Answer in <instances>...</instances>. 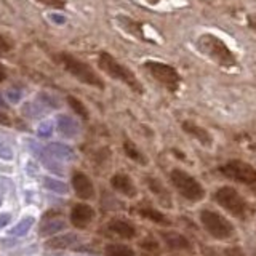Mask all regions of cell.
<instances>
[{
    "label": "cell",
    "instance_id": "cell-1",
    "mask_svg": "<svg viewBox=\"0 0 256 256\" xmlns=\"http://www.w3.org/2000/svg\"><path fill=\"white\" fill-rule=\"evenodd\" d=\"M197 50L205 58L213 61L221 68H234L237 66L236 54L229 50V46L213 34H202L197 38Z\"/></svg>",
    "mask_w": 256,
    "mask_h": 256
},
{
    "label": "cell",
    "instance_id": "cell-2",
    "mask_svg": "<svg viewBox=\"0 0 256 256\" xmlns=\"http://www.w3.org/2000/svg\"><path fill=\"white\" fill-rule=\"evenodd\" d=\"M54 61L61 64L64 70H68L72 77H76L80 82H84L85 85H90L94 88H104L102 78L96 74L90 64H86L84 61H80L76 56H72L70 53H58L54 54Z\"/></svg>",
    "mask_w": 256,
    "mask_h": 256
},
{
    "label": "cell",
    "instance_id": "cell-3",
    "mask_svg": "<svg viewBox=\"0 0 256 256\" xmlns=\"http://www.w3.org/2000/svg\"><path fill=\"white\" fill-rule=\"evenodd\" d=\"M98 66L102 72H106L109 77L125 84L128 88H132L136 93H142V85L140 84V80L136 78V76L128 68H125L124 64H120L112 54L102 52L98 58Z\"/></svg>",
    "mask_w": 256,
    "mask_h": 256
},
{
    "label": "cell",
    "instance_id": "cell-4",
    "mask_svg": "<svg viewBox=\"0 0 256 256\" xmlns=\"http://www.w3.org/2000/svg\"><path fill=\"white\" fill-rule=\"evenodd\" d=\"M170 180H172V184L176 188V190H178L184 198L190 200V202H198V200H202L205 197V189L202 188V184H200L194 176H190L188 172L181 170V168L172 170Z\"/></svg>",
    "mask_w": 256,
    "mask_h": 256
},
{
    "label": "cell",
    "instance_id": "cell-5",
    "mask_svg": "<svg viewBox=\"0 0 256 256\" xmlns=\"http://www.w3.org/2000/svg\"><path fill=\"white\" fill-rule=\"evenodd\" d=\"M142 68L148 70V74L154 78L156 82H158L164 88H166L168 92H176L180 88L181 76L173 66H170V64H165L160 61H148V62H144Z\"/></svg>",
    "mask_w": 256,
    "mask_h": 256
},
{
    "label": "cell",
    "instance_id": "cell-6",
    "mask_svg": "<svg viewBox=\"0 0 256 256\" xmlns=\"http://www.w3.org/2000/svg\"><path fill=\"white\" fill-rule=\"evenodd\" d=\"M200 221H202L205 230L210 236H213L218 240H228L234 236V226L229 220H226L220 213L213 210H202L200 212Z\"/></svg>",
    "mask_w": 256,
    "mask_h": 256
},
{
    "label": "cell",
    "instance_id": "cell-7",
    "mask_svg": "<svg viewBox=\"0 0 256 256\" xmlns=\"http://www.w3.org/2000/svg\"><path fill=\"white\" fill-rule=\"evenodd\" d=\"M214 198L224 210H228L230 214L237 216V218L245 220L248 214V204L246 200L238 194V190H236L230 186H222L214 192Z\"/></svg>",
    "mask_w": 256,
    "mask_h": 256
},
{
    "label": "cell",
    "instance_id": "cell-8",
    "mask_svg": "<svg viewBox=\"0 0 256 256\" xmlns=\"http://www.w3.org/2000/svg\"><path fill=\"white\" fill-rule=\"evenodd\" d=\"M220 172L226 178L246 184V186L256 184V168L244 162V160H229V162L220 166Z\"/></svg>",
    "mask_w": 256,
    "mask_h": 256
},
{
    "label": "cell",
    "instance_id": "cell-9",
    "mask_svg": "<svg viewBox=\"0 0 256 256\" xmlns=\"http://www.w3.org/2000/svg\"><path fill=\"white\" fill-rule=\"evenodd\" d=\"M94 220V210L86 204H76L70 210V222L77 229H85Z\"/></svg>",
    "mask_w": 256,
    "mask_h": 256
},
{
    "label": "cell",
    "instance_id": "cell-10",
    "mask_svg": "<svg viewBox=\"0 0 256 256\" xmlns=\"http://www.w3.org/2000/svg\"><path fill=\"white\" fill-rule=\"evenodd\" d=\"M72 188L78 198L82 200H90L94 197V186L92 180L82 172H77L72 176Z\"/></svg>",
    "mask_w": 256,
    "mask_h": 256
},
{
    "label": "cell",
    "instance_id": "cell-11",
    "mask_svg": "<svg viewBox=\"0 0 256 256\" xmlns=\"http://www.w3.org/2000/svg\"><path fill=\"white\" fill-rule=\"evenodd\" d=\"M110 184L117 192H120V194H124L126 197H134L136 194H138V189H136L133 180L125 173H117V174L112 176Z\"/></svg>",
    "mask_w": 256,
    "mask_h": 256
},
{
    "label": "cell",
    "instance_id": "cell-12",
    "mask_svg": "<svg viewBox=\"0 0 256 256\" xmlns=\"http://www.w3.org/2000/svg\"><path fill=\"white\" fill-rule=\"evenodd\" d=\"M181 128L188 134H190L192 138H196L200 144H204V146H212L213 138H212V134L208 133L204 126H200V125H197L194 122H190V120H184V122L181 124Z\"/></svg>",
    "mask_w": 256,
    "mask_h": 256
},
{
    "label": "cell",
    "instance_id": "cell-13",
    "mask_svg": "<svg viewBox=\"0 0 256 256\" xmlns=\"http://www.w3.org/2000/svg\"><path fill=\"white\" fill-rule=\"evenodd\" d=\"M160 237L164 238L166 246L172 248V250H190L192 248L189 240L174 230H162L160 232Z\"/></svg>",
    "mask_w": 256,
    "mask_h": 256
},
{
    "label": "cell",
    "instance_id": "cell-14",
    "mask_svg": "<svg viewBox=\"0 0 256 256\" xmlns=\"http://www.w3.org/2000/svg\"><path fill=\"white\" fill-rule=\"evenodd\" d=\"M117 22L120 24V28H122L125 32H128L130 36L140 38V40H146V37H144V32H142V24L140 21L130 18V16L120 14V16H117Z\"/></svg>",
    "mask_w": 256,
    "mask_h": 256
},
{
    "label": "cell",
    "instance_id": "cell-15",
    "mask_svg": "<svg viewBox=\"0 0 256 256\" xmlns=\"http://www.w3.org/2000/svg\"><path fill=\"white\" fill-rule=\"evenodd\" d=\"M108 230H110L112 234H116L122 238H134L136 237V229L133 224L122 221V220H114L108 224Z\"/></svg>",
    "mask_w": 256,
    "mask_h": 256
},
{
    "label": "cell",
    "instance_id": "cell-16",
    "mask_svg": "<svg viewBox=\"0 0 256 256\" xmlns=\"http://www.w3.org/2000/svg\"><path fill=\"white\" fill-rule=\"evenodd\" d=\"M78 240H80V237L77 234H74V232H66V234L48 240L46 248H68V246H72L74 244H77Z\"/></svg>",
    "mask_w": 256,
    "mask_h": 256
},
{
    "label": "cell",
    "instance_id": "cell-17",
    "mask_svg": "<svg viewBox=\"0 0 256 256\" xmlns=\"http://www.w3.org/2000/svg\"><path fill=\"white\" fill-rule=\"evenodd\" d=\"M68 224L66 221L62 220H52V221H46L42 228H40L38 236L40 237H48V236H53V234H58L61 230H66Z\"/></svg>",
    "mask_w": 256,
    "mask_h": 256
},
{
    "label": "cell",
    "instance_id": "cell-18",
    "mask_svg": "<svg viewBox=\"0 0 256 256\" xmlns=\"http://www.w3.org/2000/svg\"><path fill=\"white\" fill-rule=\"evenodd\" d=\"M140 214L142 216V218H148V220H150V221H154V222L160 224V226H170V220H168L164 213H160V212L154 210V208H150V206L141 208V210H140Z\"/></svg>",
    "mask_w": 256,
    "mask_h": 256
},
{
    "label": "cell",
    "instance_id": "cell-19",
    "mask_svg": "<svg viewBox=\"0 0 256 256\" xmlns=\"http://www.w3.org/2000/svg\"><path fill=\"white\" fill-rule=\"evenodd\" d=\"M104 254L106 256H136L132 246L120 245V244H109L104 248Z\"/></svg>",
    "mask_w": 256,
    "mask_h": 256
},
{
    "label": "cell",
    "instance_id": "cell-20",
    "mask_svg": "<svg viewBox=\"0 0 256 256\" xmlns=\"http://www.w3.org/2000/svg\"><path fill=\"white\" fill-rule=\"evenodd\" d=\"M34 222H36V220L32 218V216H28V218H24V220H21L16 226H13L10 230V236H14V237H22V236H26L28 232L30 230V228L34 226Z\"/></svg>",
    "mask_w": 256,
    "mask_h": 256
},
{
    "label": "cell",
    "instance_id": "cell-21",
    "mask_svg": "<svg viewBox=\"0 0 256 256\" xmlns=\"http://www.w3.org/2000/svg\"><path fill=\"white\" fill-rule=\"evenodd\" d=\"M204 253L208 256H245L244 252L238 246H230V248H204Z\"/></svg>",
    "mask_w": 256,
    "mask_h": 256
},
{
    "label": "cell",
    "instance_id": "cell-22",
    "mask_svg": "<svg viewBox=\"0 0 256 256\" xmlns=\"http://www.w3.org/2000/svg\"><path fill=\"white\" fill-rule=\"evenodd\" d=\"M124 149H125V154L130 157L132 160H134V162H138L141 165H146V157H144L142 152L138 148H136L132 141H125Z\"/></svg>",
    "mask_w": 256,
    "mask_h": 256
},
{
    "label": "cell",
    "instance_id": "cell-23",
    "mask_svg": "<svg viewBox=\"0 0 256 256\" xmlns=\"http://www.w3.org/2000/svg\"><path fill=\"white\" fill-rule=\"evenodd\" d=\"M68 102H69V106L72 108V110H74L77 116H80L82 118H88V110L84 106L82 101L74 98V96H68Z\"/></svg>",
    "mask_w": 256,
    "mask_h": 256
},
{
    "label": "cell",
    "instance_id": "cell-24",
    "mask_svg": "<svg viewBox=\"0 0 256 256\" xmlns=\"http://www.w3.org/2000/svg\"><path fill=\"white\" fill-rule=\"evenodd\" d=\"M148 182H149V188H150V190L154 192L156 196H160V197H166V198H168L166 189H165V188L162 186V182H160L158 180L149 178V180H148Z\"/></svg>",
    "mask_w": 256,
    "mask_h": 256
},
{
    "label": "cell",
    "instance_id": "cell-25",
    "mask_svg": "<svg viewBox=\"0 0 256 256\" xmlns=\"http://www.w3.org/2000/svg\"><path fill=\"white\" fill-rule=\"evenodd\" d=\"M37 2L44 4V5L50 6V8H58V10H61V8L66 6V0H37Z\"/></svg>",
    "mask_w": 256,
    "mask_h": 256
},
{
    "label": "cell",
    "instance_id": "cell-26",
    "mask_svg": "<svg viewBox=\"0 0 256 256\" xmlns=\"http://www.w3.org/2000/svg\"><path fill=\"white\" fill-rule=\"evenodd\" d=\"M45 184H46V188H50V189H53V190H56V192H66V190H68V188L64 186V184L58 182V181H50V180H46Z\"/></svg>",
    "mask_w": 256,
    "mask_h": 256
},
{
    "label": "cell",
    "instance_id": "cell-27",
    "mask_svg": "<svg viewBox=\"0 0 256 256\" xmlns=\"http://www.w3.org/2000/svg\"><path fill=\"white\" fill-rule=\"evenodd\" d=\"M10 50H12V44L4 36H0V53H6Z\"/></svg>",
    "mask_w": 256,
    "mask_h": 256
},
{
    "label": "cell",
    "instance_id": "cell-28",
    "mask_svg": "<svg viewBox=\"0 0 256 256\" xmlns=\"http://www.w3.org/2000/svg\"><path fill=\"white\" fill-rule=\"evenodd\" d=\"M12 221V214L10 213H0V229L6 228Z\"/></svg>",
    "mask_w": 256,
    "mask_h": 256
},
{
    "label": "cell",
    "instance_id": "cell-29",
    "mask_svg": "<svg viewBox=\"0 0 256 256\" xmlns=\"http://www.w3.org/2000/svg\"><path fill=\"white\" fill-rule=\"evenodd\" d=\"M141 246L146 248V250H158V244L154 242V240H142Z\"/></svg>",
    "mask_w": 256,
    "mask_h": 256
},
{
    "label": "cell",
    "instance_id": "cell-30",
    "mask_svg": "<svg viewBox=\"0 0 256 256\" xmlns=\"http://www.w3.org/2000/svg\"><path fill=\"white\" fill-rule=\"evenodd\" d=\"M246 22H248V26H250L253 30H256V13L248 14L246 16Z\"/></svg>",
    "mask_w": 256,
    "mask_h": 256
},
{
    "label": "cell",
    "instance_id": "cell-31",
    "mask_svg": "<svg viewBox=\"0 0 256 256\" xmlns=\"http://www.w3.org/2000/svg\"><path fill=\"white\" fill-rule=\"evenodd\" d=\"M5 78H6V69L0 64V82H4Z\"/></svg>",
    "mask_w": 256,
    "mask_h": 256
},
{
    "label": "cell",
    "instance_id": "cell-32",
    "mask_svg": "<svg viewBox=\"0 0 256 256\" xmlns=\"http://www.w3.org/2000/svg\"><path fill=\"white\" fill-rule=\"evenodd\" d=\"M146 2H148V4H150V5H156V4H158V2H160V0H146Z\"/></svg>",
    "mask_w": 256,
    "mask_h": 256
}]
</instances>
